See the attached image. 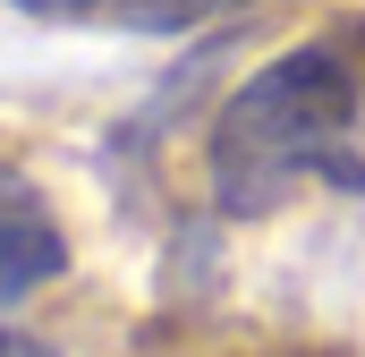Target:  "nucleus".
<instances>
[{
  "label": "nucleus",
  "instance_id": "f257e3e1",
  "mask_svg": "<svg viewBox=\"0 0 365 357\" xmlns=\"http://www.w3.org/2000/svg\"><path fill=\"white\" fill-rule=\"evenodd\" d=\"M357 77L306 43L264 60L247 86L221 102L204 171L221 213H272L297 178H331V187H365V145H357Z\"/></svg>",
  "mask_w": 365,
  "mask_h": 357
},
{
  "label": "nucleus",
  "instance_id": "f03ea898",
  "mask_svg": "<svg viewBox=\"0 0 365 357\" xmlns=\"http://www.w3.org/2000/svg\"><path fill=\"white\" fill-rule=\"evenodd\" d=\"M60 272H68V238H60L51 204L34 196V178L17 162H0V306H26Z\"/></svg>",
  "mask_w": 365,
  "mask_h": 357
},
{
  "label": "nucleus",
  "instance_id": "7ed1b4c3",
  "mask_svg": "<svg viewBox=\"0 0 365 357\" xmlns=\"http://www.w3.org/2000/svg\"><path fill=\"white\" fill-rule=\"evenodd\" d=\"M9 9L43 26H86V34H195L247 0H9Z\"/></svg>",
  "mask_w": 365,
  "mask_h": 357
},
{
  "label": "nucleus",
  "instance_id": "20e7f679",
  "mask_svg": "<svg viewBox=\"0 0 365 357\" xmlns=\"http://www.w3.org/2000/svg\"><path fill=\"white\" fill-rule=\"evenodd\" d=\"M0 357H60V349L34 341V332H17V323H0Z\"/></svg>",
  "mask_w": 365,
  "mask_h": 357
}]
</instances>
